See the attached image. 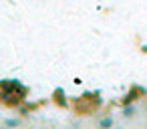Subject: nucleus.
Masks as SVG:
<instances>
[{
  "label": "nucleus",
  "instance_id": "2",
  "mask_svg": "<svg viewBox=\"0 0 147 129\" xmlns=\"http://www.w3.org/2000/svg\"><path fill=\"white\" fill-rule=\"evenodd\" d=\"M53 99H55V103H57L59 107H65V105H67V97H65V91H63L61 87H59V89H55Z\"/></svg>",
  "mask_w": 147,
  "mask_h": 129
},
{
  "label": "nucleus",
  "instance_id": "4",
  "mask_svg": "<svg viewBox=\"0 0 147 129\" xmlns=\"http://www.w3.org/2000/svg\"><path fill=\"white\" fill-rule=\"evenodd\" d=\"M115 125V119L113 117H103L99 119V127H113Z\"/></svg>",
  "mask_w": 147,
  "mask_h": 129
},
{
  "label": "nucleus",
  "instance_id": "6",
  "mask_svg": "<svg viewBox=\"0 0 147 129\" xmlns=\"http://www.w3.org/2000/svg\"><path fill=\"white\" fill-rule=\"evenodd\" d=\"M145 113H147V101H145Z\"/></svg>",
  "mask_w": 147,
  "mask_h": 129
},
{
  "label": "nucleus",
  "instance_id": "1",
  "mask_svg": "<svg viewBox=\"0 0 147 129\" xmlns=\"http://www.w3.org/2000/svg\"><path fill=\"white\" fill-rule=\"evenodd\" d=\"M143 93H145V91H143L141 87H131V91L123 97V105H125V103H133V101H135V99H139Z\"/></svg>",
  "mask_w": 147,
  "mask_h": 129
},
{
  "label": "nucleus",
  "instance_id": "5",
  "mask_svg": "<svg viewBox=\"0 0 147 129\" xmlns=\"http://www.w3.org/2000/svg\"><path fill=\"white\" fill-rule=\"evenodd\" d=\"M4 125H8V127H16V125H20V119H16V117H14V119H6Z\"/></svg>",
  "mask_w": 147,
  "mask_h": 129
},
{
  "label": "nucleus",
  "instance_id": "7",
  "mask_svg": "<svg viewBox=\"0 0 147 129\" xmlns=\"http://www.w3.org/2000/svg\"><path fill=\"white\" fill-rule=\"evenodd\" d=\"M0 101H2V91H0Z\"/></svg>",
  "mask_w": 147,
  "mask_h": 129
},
{
  "label": "nucleus",
  "instance_id": "3",
  "mask_svg": "<svg viewBox=\"0 0 147 129\" xmlns=\"http://www.w3.org/2000/svg\"><path fill=\"white\" fill-rule=\"evenodd\" d=\"M137 115V109H135V105L133 103H125L123 105V117H127V119H133Z\"/></svg>",
  "mask_w": 147,
  "mask_h": 129
}]
</instances>
